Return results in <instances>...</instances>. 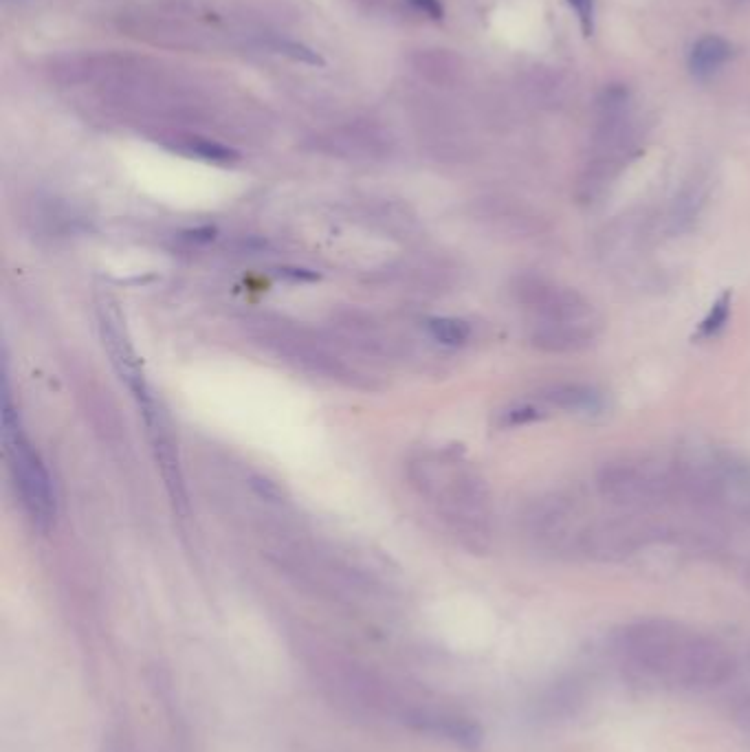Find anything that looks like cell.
Returning <instances> with one entry per match:
<instances>
[{
	"instance_id": "cell-1",
	"label": "cell",
	"mask_w": 750,
	"mask_h": 752,
	"mask_svg": "<svg viewBox=\"0 0 750 752\" xmlns=\"http://www.w3.org/2000/svg\"><path fill=\"white\" fill-rule=\"evenodd\" d=\"M621 649L636 669L682 689L711 687L731 671V660L718 645L665 621L627 627Z\"/></svg>"
},
{
	"instance_id": "cell-2",
	"label": "cell",
	"mask_w": 750,
	"mask_h": 752,
	"mask_svg": "<svg viewBox=\"0 0 750 752\" xmlns=\"http://www.w3.org/2000/svg\"><path fill=\"white\" fill-rule=\"evenodd\" d=\"M0 414H3V442L9 460V471L20 493L22 506H25L33 524L47 530L55 522V515H58L53 480L38 453L33 451L27 436L22 434L18 414L14 403H11L7 379L3 390V412Z\"/></svg>"
},
{
	"instance_id": "cell-3",
	"label": "cell",
	"mask_w": 750,
	"mask_h": 752,
	"mask_svg": "<svg viewBox=\"0 0 750 752\" xmlns=\"http://www.w3.org/2000/svg\"><path fill=\"white\" fill-rule=\"evenodd\" d=\"M599 493L605 502L623 508H649L678 495L676 467L647 458H623L605 464L599 473Z\"/></svg>"
},
{
	"instance_id": "cell-4",
	"label": "cell",
	"mask_w": 750,
	"mask_h": 752,
	"mask_svg": "<svg viewBox=\"0 0 750 752\" xmlns=\"http://www.w3.org/2000/svg\"><path fill=\"white\" fill-rule=\"evenodd\" d=\"M517 297L528 311H533V326L601 328V319L592 304L570 286H561L539 275H528L517 284Z\"/></svg>"
},
{
	"instance_id": "cell-5",
	"label": "cell",
	"mask_w": 750,
	"mask_h": 752,
	"mask_svg": "<svg viewBox=\"0 0 750 752\" xmlns=\"http://www.w3.org/2000/svg\"><path fill=\"white\" fill-rule=\"evenodd\" d=\"M132 396H135V401L139 405V412L143 416V423H146L154 460H157V467L161 471L165 489H168L176 511L185 515V511H187L185 480H183V471H181L179 449H176L168 416L163 414V409L157 403V398L152 396L148 383L137 387V390H132Z\"/></svg>"
},
{
	"instance_id": "cell-6",
	"label": "cell",
	"mask_w": 750,
	"mask_h": 752,
	"mask_svg": "<svg viewBox=\"0 0 750 752\" xmlns=\"http://www.w3.org/2000/svg\"><path fill=\"white\" fill-rule=\"evenodd\" d=\"M531 526L535 537L550 548H583L590 530V519H586L575 500L555 495L535 506Z\"/></svg>"
},
{
	"instance_id": "cell-7",
	"label": "cell",
	"mask_w": 750,
	"mask_h": 752,
	"mask_svg": "<svg viewBox=\"0 0 750 752\" xmlns=\"http://www.w3.org/2000/svg\"><path fill=\"white\" fill-rule=\"evenodd\" d=\"M537 398L542 401L546 409H561V412L583 414V416L601 414L605 407V401L597 387L586 385V383H575V381L548 383L546 387L539 390Z\"/></svg>"
},
{
	"instance_id": "cell-8",
	"label": "cell",
	"mask_w": 750,
	"mask_h": 752,
	"mask_svg": "<svg viewBox=\"0 0 750 752\" xmlns=\"http://www.w3.org/2000/svg\"><path fill=\"white\" fill-rule=\"evenodd\" d=\"M733 58V44L722 36H704L691 51L689 66L696 77L707 80Z\"/></svg>"
},
{
	"instance_id": "cell-9",
	"label": "cell",
	"mask_w": 750,
	"mask_h": 752,
	"mask_svg": "<svg viewBox=\"0 0 750 752\" xmlns=\"http://www.w3.org/2000/svg\"><path fill=\"white\" fill-rule=\"evenodd\" d=\"M427 330H429V337L438 341L440 346H447V348L465 346L471 337V326L456 317L429 319Z\"/></svg>"
},
{
	"instance_id": "cell-10",
	"label": "cell",
	"mask_w": 750,
	"mask_h": 752,
	"mask_svg": "<svg viewBox=\"0 0 750 752\" xmlns=\"http://www.w3.org/2000/svg\"><path fill=\"white\" fill-rule=\"evenodd\" d=\"M731 297L733 295L726 291L718 297V300L713 302L711 311L707 313V317H704L702 324L698 326V333H696L698 339H713V337H718L722 333L724 326L729 324V317H731Z\"/></svg>"
},
{
	"instance_id": "cell-11",
	"label": "cell",
	"mask_w": 750,
	"mask_h": 752,
	"mask_svg": "<svg viewBox=\"0 0 750 752\" xmlns=\"http://www.w3.org/2000/svg\"><path fill=\"white\" fill-rule=\"evenodd\" d=\"M416 71L425 75L427 80L434 82H447V73L454 69L451 64V58L445 53H436V51H427V53H418L414 58Z\"/></svg>"
},
{
	"instance_id": "cell-12",
	"label": "cell",
	"mask_w": 750,
	"mask_h": 752,
	"mask_svg": "<svg viewBox=\"0 0 750 752\" xmlns=\"http://www.w3.org/2000/svg\"><path fill=\"white\" fill-rule=\"evenodd\" d=\"M546 418V407L535 405V403H517L506 407L500 414V425L502 427H524L537 423V420Z\"/></svg>"
},
{
	"instance_id": "cell-13",
	"label": "cell",
	"mask_w": 750,
	"mask_h": 752,
	"mask_svg": "<svg viewBox=\"0 0 750 752\" xmlns=\"http://www.w3.org/2000/svg\"><path fill=\"white\" fill-rule=\"evenodd\" d=\"M187 148H190L194 154H198V157H203L207 161H231L236 159V152L229 150L225 146H220V143L216 141H207V139H190V143H187Z\"/></svg>"
},
{
	"instance_id": "cell-14",
	"label": "cell",
	"mask_w": 750,
	"mask_h": 752,
	"mask_svg": "<svg viewBox=\"0 0 750 752\" xmlns=\"http://www.w3.org/2000/svg\"><path fill=\"white\" fill-rule=\"evenodd\" d=\"M275 49H278L280 53L289 55V58L297 60V62H304V64H313V66H324V60L322 55H319L317 51L304 47V44H297V42H289V40H282L275 44Z\"/></svg>"
},
{
	"instance_id": "cell-15",
	"label": "cell",
	"mask_w": 750,
	"mask_h": 752,
	"mask_svg": "<svg viewBox=\"0 0 750 752\" xmlns=\"http://www.w3.org/2000/svg\"><path fill=\"white\" fill-rule=\"evenodd\" d=\"M566 3L577 11L583 36L590 38L594 33V18H597L594 16L597 14V0H566Z\"/></svg>"
},
{
	"instance_id": "cell-16",
	"label": "cell",
	"mask_w": 750,
	"mask_h": 752,
	"mask_svg": "<svg viewBox=\"0 0 750 752\" xmlns=\"http://www.w3.org/2000/svg\"><path fill=\"white\" fill-rule=\"evenodd\" d=\"M412 5L416 9H421L429 18H443V5H440V0H412Z\"/></svg>"
}]
</instances>
